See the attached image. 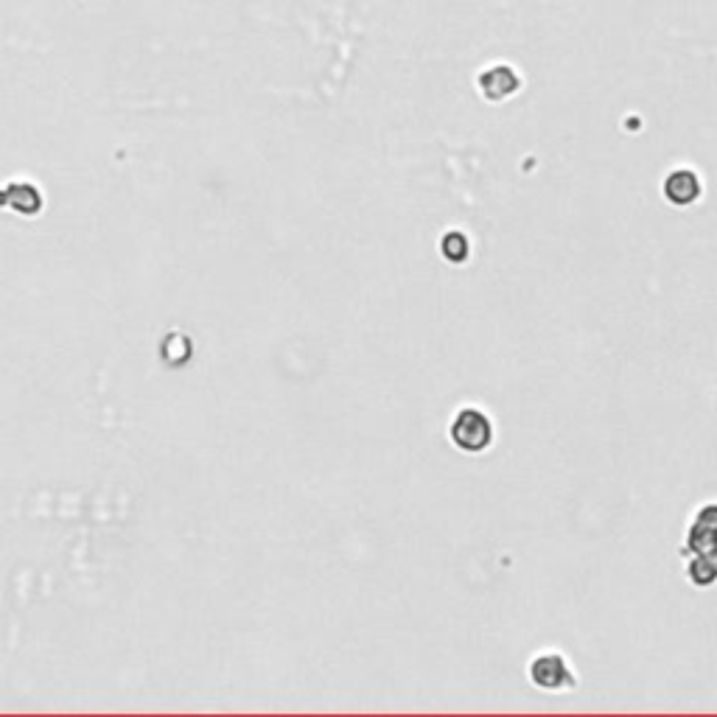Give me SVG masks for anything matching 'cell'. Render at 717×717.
Wrapping results in <instances>:
<instances>
[{
  "mask_svg": "<svg viewBox=\"0 0 717 717\" xmlns=\"http://www.w3.org/2000/svg\"><path fill=\"white\" fill-rule=\"evenodd\" d=\"M449 437L451 443L465 454H479L493 443V423L482 409L463 407L451 418Z\"/></svg>",
  "mask_w": 717,
  "mask_h": 717,
  "instance_id": "6da1fadb",
  "label": "cell"
},
{
  "mask_svg": "<svg viewBox=\"0 0 717 717\" xmlns=\"http://www.w3.org/2000/svg\"><path fill=\"white\" fill-rule=\"evenodd\" d=\"M530 681L538 689H547V692H558V689H572L575 687V670L569 667V661L563 659L558 650H544L538 653L530 667Z\"/></svg>",
  "mask_w": 717,
  "mask_h": 717,
  "instance_id": "7a4b0ae2",
  "label": "cell"
},
{
  "mask_svg": "<svg viewBox=\"0 0 717 717\" xmlns=\"http://www.w3.org/2000/svg\"><path fill=\"white\" fill-rule=\"evenodd\" d=\"M440 255H443L449 264L460 267V264L468 261V255H471V241H468V236L460 233V230H449V233L440 239Z\"/></svg>",
  "mask_w": 717,
  "mask_h": 717,
  "instance_id": "52a82bcc",
  "label": "cell"
},
{
  "mask_svg": "<svg viewBox=\"0 0 717 717\" xmlns=\"http://www.w3.org/2000/svg\"><path fill=\"white\" fill-rule=\"evenodd\" d=\"M687 577L692 586L706 589V586H715L717 583V544L701 549L695 555H689L687 563Z\"/></svg>",
  "mask_w": 717,
  "mask_h": 717,
  "instance_id": "8992f818",
  "label": "cell"
},
{
  "mask_svg": "<svg viewBox=\"0 0 717 717\" xmlns=\"http://www.w3.org/2000/svg\"><path fill=\"white\" fill-rule=\"evenodd\" d=\"M717 544V502H709L695 510V516L689 521L684 544H681V555L689 558L701 549Z\"/></svg>",
  "mask_w": 717,
  "mask_h": 717,
  "instance_id": "3957f363",
  "label": "cell"
},
{
  "mask_svg": "<svg viewBox=\"0 0 717 717\" xmlns=\"http://www.w3.org/2000/svg\"><path fill=\"white\" fill-rule=\"evenodd\" d=\"M701 191V177L692 169H675L673 174H667V180H664V197H667L670 205H678V208L692 205L695 199L701 197Z\"/></svg>",
  "mask_w": 717,
  "mask_h": 717,
  "instance_id": "277c9868",
  "label": "cell"
},
{
  "mask_svg": "<svg viewBox=\"0 0 717 717\" xmlns=\"http://www.w3.org/2000/svg\"><path fill=\"white\" fill-rule=\"evenodd\" d=\"M479 87H482V93H485L491 101L507 99V96L516 93L519 76L513 73L510 65H496V68H488L485 76H479Z\"/></svg>",
  "mask_w": 717,
  "mask_h": 717,
  "instance_id": "5b68a950",
  "label": "cell"
}]
</instances>
